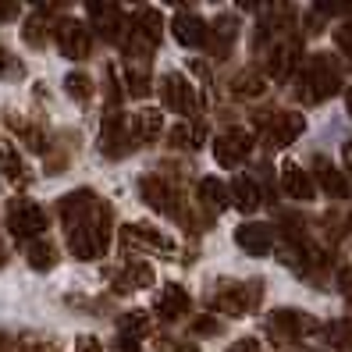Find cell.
<instances>
[{"instance_id": "6da1fadb", "label": "cell", "mask_w": 352, "mask_h": 352, "mask_svg": "<svg viewBox=\"0 0 352 352\" xmlns=\"http://www.w3.org/2000/svg\"><path fill=\"white\" fill-rule=\"evenodd\" d=\"M57 217L68 232V250L78 260H100L111 250V206L89 189H75L57 199Z\"/></svg>"}, {"instance_id": "7a4b0ae2", "label": "cell", "mask_w": 352, "mask_h": 352, "mask_svg": "<svg viewBox=\"0 0 352 352\" xmlns=\"http://www.w3.org/2000/svg\"><path fill=\"white\" fill-rule=\"evenodd\" d=\"M260 299H263V281H221L217 292L210 296V306L224 317H242L256 309Z\"/></svg>"}, {"instance_id": "3957f363", "label": "cell", "mask_w": 352, "mask_h": 352, "mask_svg": "<svg viewBox=\"0 0 352 352\" xmlns=\"http://www.w3.org/2000/svg\"><path fill=\"white\" fill-rule=\"evenodd\" d=\"M302 100L306 103H320L327 96H335L338 86H342V75H338V65L331 60L327 54H317V57H309V65L302 72Z\"/></svg>"}, {"instance_id": "277c9868", "label": "cell", "mask_w": 352, "mask_h": 352, "mask_svg": "<svg viewBox=\"0 0 352 352\" xmlns=\"http://www.w3.org/2000/svg\"><path fill=\"white\" fill-rule=\"evenodd\" d=\"M8 232L18 242H32V239H43L47 232V214L43 206L32 203V199H14L8 206Z\"/></svg>"}, {"instance_id": "5b68a950", "label": "cell", "mask_w": 352, "mask_h": 352, "mask_svg": "<svg viewBox=\"0 0 352 352\" xmlns=\"http://www.w3.org/2000/svg\"><path fill=\"white\" fill-rule=\"evenodd\" d=\"M263 331L278 349H288V345H296L306 331H314V320L306 314H299V309H274V314L267 317Z\"/></svg>"}, {"instance_id": "8992f818", "label": "cell", "mask_w": 352, "mask_h": 352, "mask_svg": "<svg viewBox=\"0 0 352 352\" xmlns=\"http://www.w3.org/2000/svg\"><path fill=\"white\" fill-rule=\"evenodd\" d=\"M135 146L132 142V132H129V121L118 107H107L103 114V132H100V150L103 157H125L129 150Z\"/></svg>"}, {"instance_id": "52a82bcc", "label": "cell", "mask_w": 352, "mask_h": 352, "mask_svg": "<svg viewBox=\"0 0 352 352\" xmlns=\"http://www.w3.org/2000/svg\"><path fill=\"white\" fill-rule=\"evenodd\" d=\"M139 192H142V199L150 203V210H157L164 217H182V196L160 175H142L139 178Z\"/></svg>"}, {"instance_id": "ba28073f", "label": "cell", "mask_w": 352, "mask_h": 352, "mask_svg": "<svg viewBox=\"0 0 352 352\" xmlns=\"http://www.w3.org/2000/svg\"><path fill=\"white\" fill-rule=\"evenodd\" d=\"M54 39H57V50L65 54L68 60H82L89 57V47H93V36L89 29L75 22V18H60V22L54 25Z\"/></svg>"}, {"instance_id": "9c48e42d", "label": "cell", "mask_w": 352, "mask_h": 352, "mask_svg": "<svg viewBox=\"0 0 352 352\" xmlns=\"http://www.w3.org/2000/svg\"><path fill=\"white\" fill-rule=\"evenodd\" d=\"M256 125L263 129V135L271 139L274 146H288L292 139H299V135H302L306 121H302L296 111H274V114H263V118H256Z\"/></svg>"}, {"instance_id": "30bf717a", "label": "cell", "mask_w": 352, "mask_h": 352, "mask_svg": "<svg viewBox=\"0 0 352 352\" xmlns=\"http://www.w3.org/2000/svg\"><path fill=\"white\" fill-rule=\"evenodd\" d=\"M160 103L175 114H192L196 111V89L189 86V78L171 72L160 78Z\"/></svg>"}, {"instance_id": "8fae6325", "label": "cell", "mask_w": 352, "mask_h": 352, "mask_svg": "<svg viewBox=\"0 0 352 352\" xmlns=\"http://www.w3.org/2000/svg\"><path fill=\"white\" fill-rule=\"evenodd\" d=\"M160 29H164L160 11H139L132 18V54H135L132 60H142V54L160 43Z\"/></svg>"}, {"instance_id": "7c38bea8", "label": "cell", "mask_w": 352, "mask_h": 352, "mask_svg": "<svg viewBox=\"0 0 352 352\" xmlns=\"http://www.w3.org/2000/svg\"><path fill=\"white\" fill-rule=\"evenodd\" d=\"M253 150V139L245 135L242 129H232V132H221L214 139V160L221 164V168H239V164L250 157Z\"/></svg>"}, {"instance_id": "4fadbf2b", "label": "cell", "mask_w": 352, "mask_h": 352, "mask_svg": "<svg viewBox=\"0 0 352 352\" xmlns=\"http://www.w3.org/2000/svg\"><path fill=\"white\" fill-rule=\"evenodd\" d=\"M86 11H89V22L103 39H118L121 29H125V18H121L118 0H86Z\"/></svg>"}, {"instance_id": "5bb4252c", "label": "cell", "mask_w": 352, "mask_h": 352, "mask_svg": "<svg viewBox=\"0 0 352 352\" xmlns=\"http://www.w3.org/2000/svg\"><path fill=\"white\" fill-rule=\"evenodd\" d=\"M121 245H135V250H150V253H175V242L146 224H125L121 228Z\"/></svg>"}, {"instance_id": "9a60e30c", "label": "cell", "mask_w": 352, "mask_h": 352, "mask_svg": "<svg viewBox=\"0 0 352 352\" xmlns=\"http://www.w3.org/2000/svg\"><path fill=\"white\" fill-rule=\"evenodd\" d=\"M146 331H150V320L142 309H132V314L118 317V352H142Z\"/></svg>"}, {"instance_id": "2e32d148", "label": "cell", "mask_w": 352, "mask_h": 352, "mask_svg": "<svg viewBox=\"0 0 352 352\" xmlns=\"http://www.w3.org/2000/svg\"><path fill=\"white\" fill-rule=\"evenodd\" d=\"M235 242H239L242 253L263 256V253L274 250V232H271L267 224H239V228H235Z\"/></svg>"}, {"instance_id": "e0dca14e", "label": "cell", "mask_w": 352, "mask_h": 352, "mask_svg": "<svg viewBox=\"0 0 352 352\" xmlns=\"http://www.w3.org/2000/svg\"><path fill=\"white\" fill-rule=\"evenodd\" d=\"M129 132H132L135 146H142V142H157V139L164 135V118H160V111L146 107V111H139L135 118H129Z\"/></svg>"}, {"instance_id": "ac0fdd59", "label": "cell", "mask_w": 352, "mask_h": 352, "mask_svg": "<svg viewBox=\"0 0 352 352\" xmlns=\"http://www.w3.org/2000/svg\"><path fill=\"white\" fill-rule=\"evenodd\" d=\"M281 185H285V192L292 196V199H314V192H317V185H314V178H309L299 164H292V160H285L281 164Z\"/></svg>"}, {"instance_id": "d6986e66", "label": "cell", "mask_w": 352, "mask_h": 352, "mask_svg": "<svg viewBox=\"0 0 352 352\" xmlns=\"http://www.w3.org/2000/svg\"><path fill=\"white\" fill-rule=\"evenodd\" d=\"M228 203L239 206L242 214H253L256 206H260V189H256V182L250 175H235L232 185H228Z\"/></svg>"}, {"instance_id": "ffe728a7", "label": "cell", "mask_w": 352, "mask_h": 352, "mask_svg": "<svg viewBox=\"0 0 352 352\" xmlns=\"http://www.w3.org/2000/svg\"><path fill=\"white\" fill-rule=\"evenodd\" d=\"M189 306H192V299H189V292H185L182 285H164V292H160V299H157V314H160L164 320L185 317V314H189Z\"/></svg>"}, {"instance_id": "44dd1931", "label": "cell", "mask_w": 352, "mask_h": 352, "mask_svg": "<svg viewBox=\"0 0 352 352\" xmlns=\"http://www.w3.org/2000/svg\"><path fill=\"white\" fill-rule=\"evenodd\" d=\"M153 285V267L146 260H132L125 263V271L114 278V288L118 292H139V288H150Z\"/></svg>"}, {"instance_id": "7402d4cb", "label": "cell", "mask_w": 352, "mask_h": 352, "mask_svg": "<svg viewBox=\"0 0 352 352\" xmlns=\"http://www.w3.org/2000/svg\"><path fill=\"white\" fill-rule=\"evenodd\" d=\"M314 175H317V182H320V189L331 196V199H349V178L338 171V168H331V164L324 160V157H317V164H314Z\"/></svg>"}, {"instance_id": "603a6c76", "label": "cell", "mask_w": 352, "mask_h": 352, "mask_svg": "<svg viewBox=\"0 0 352 352\" xmlns=\"http://www.w3.org/2000/svg\"><path fill=\"white\" fill-rule=\"evenodd\" d=\"M171 32L182 47H203L206 43V22L196 14H175L171 22Z\"/></svg>"}, {"instance_id": "cb8c5ba5", "label": "cell", "mask_w": 352, "mask_h": 352, "mask_svg": "<svg viewBox=\"0 0 352 352\" xmlns=\"http://www.w3.org/2000/svg\"><path fill=\"white\" fill-rule=\"evenodd\" d=\"M0 175H4L14 189H22V185H29V175H25V164L22 157H18V150L11 146L8 139H0Z\"/></svg>"}, {"instance_id": "d4e9b609", "label": "cell", "mask_w": 352, "mask_h": 352, "mask_svg": "<svg viewBox=\"0 0 352 352\" xmlns=\"http://www.w3.org/2000/svg\"><path fill=\"white\" fill-rule=\"evenodd\" d=\"M235 32H239V25H235V18H217L214 25H206V43H210V50L217 54V57H224L228 54V47L235 43Z\"/></svg>"}, {"instance_id": "484cf974", "label": "cell", "mask_w": 352, "mask_h": 352, "mask_svg": "<svg viewBox=\"0 0 352 352\" xmlns=\"http://www.w3.org/2000/svg\"><path fill=\"white\" fill-rule=\"evenodd\" d=\"M199 206H206L210 214H221L228 206V185L217 178H203L199 182Z\"/></svg>"}, {"instance_id": "4316f807", "label": "cell", "mask_w": 352, "mask_h": 352, "mask_svg": "<svg viewBox=\"0 0 352 352\" xmlns=\"http://www.w3.org/2000/svg\"><path fill=\"white\" fill-rule=\"evenodd\" d=\"M8 125L25 139V146H29V150H36V153H47V150H50V139H47V132L39 129V125H29V121H22L18 114L8 118Z\"/></svg>"}, {"instance_id": "83f0119b", "label": "cell", "mask_w": 352, "mask_h": 352, "mask_svg": "<svg viewBox=\"0 0 352 352\" xmlns=\"http://www.w3.org/2000/svg\"><path fill=\"white\" fill-rule=\"evenodd\" d=\"M25 260H29L32 271H50V267L57 263L54 242H47V239H32V242L25 245Z\"/></svg>"}, {"instance_id": "f1b7e54d", "label": "cell", "mask_w": 352, "mask_h": 352, "mask_svg": "<svg viewBox=\"0 0 352 352\" xmlns=\"http://www.w3.org/2000/svg\"><path fill=\"white\" fill-rule=\"evenodd\" d=\"M203 135H206V129L203 125H175L171 132H168V142H171V146L175 150H196L199 146V142H203Z\"/></svg>"}, {"instance_id": "f546056e", "label": "cell", "mask_w": 352, "mask_h": 352, "mask_svg": "<svg viewBox=\"0 0 352 352\" xmlns=\"http://www.w3.org/2000/svg\"><path fill=\"white\" fill-rule=\"evenodd\" d=\"M267 68H271L274 78H288V75H292V68H296V47L292 43H281L278 50H271Z\"/></svg>"}, {"instance_id": "4dcf8cb0", "label": "cell", "mask_w": 352, "mask_h": 352, "mask_svg": "<svg viewBox=\"0 0 352 352\" xmlns=\"http://www.w3.org/2000/svg\"><path fill=\"white\" fill-rule=\"evenodd\" d=\"M125 82H129V93L132 96H146L150 93V72L142 60H132V65L125 68Z\"/></svg>"}, {"instance_id": "1f68e13d", "label": "cell", "mask_w": 352, "mask_h": 352, "mask_svg": "<svg viewBox=\"0 0 352 352\" xmlns=\"http://www.w3.org/2000/svg\"><path fill=\"white\" fill-rule=\"evenodd\" d=\"M324 335H327V342L335 345L338 352H352V320H335V324H327Z\"/></svg>"}, {"instance_id": "d6a6232c", "label": "cell", "mask_w": 352, "mask_h": 352, "mask_svg": "<svg viewBox=\"0 0 352 352\" xmlns=\"http://www.w3.org/2000/svg\"><path fill=\"white\" fill-rule=\"evenodd\" d=\"M65 93H68L72 100H78V103H86V100L93 96V82L82 75V72H72V75L65 78Z\"/></svg>"}, {"instance_id": "836d02e7", "label": "cell", "mask_w": 352, "mask_h": 352, "mask_svg": "<svg viewBox=\"0 0 352 352\" xmlns=\"http://www.w3.org/2000/svg\"><path fill=\"white\" fill-rule=\"evenodd\" d=\"M232 89H235L239 96H260V93H263V78H260L256 72H242V75L232 82Z\"/></svg>"}, {"instance_id": "e575fe53", "label": "cell", "mask_w": 352, "mask_h": 352, "mask_svg": "<svg viewBox=\"0 0 352 352\" xmlns=\"http://www.w3.org/2000/svg\"><path fill=\"white\" fill-rule=\"evenodd\" d=\"M22 39L29 47H43V18H29L22 29Z\"/></svg>"}, {"instance_id": "d590c367", "label": "cell", "mask_w": 352, "mask_h": 352, "mask_svg": "<svg viewBox=\"0 0 352 352\" xmlns=\"http://www.w3.org/2000/svg\"><path fill=\"white\" fill-rule=\"evenodd\" d=\"M335 43H338V50H342V54H349V57H352V22H345V25H338V29H335Z\"/></svg>"}, {"instance_id": "8d00e7d4", "label": "cell", "mask_w": 352, "mask_h": 352, "mask_svg": "<svg viewBox=\"0 0 352 352\" xmlns=\"http://www.w3.org/2000/svg\"><path fill=\"white\" fill-rule=\"evenodd\" d=\"M75 352H103V345H100V338H93V335H78V338H75Z\"/></svg>"}, {"instance_id": "74e56055", "label": "cell", "mask_w": 352, "mask_h": 352, "mask_svg": "<svg viewBox=\"0 0 352 352\" xmlns=\"http://www.w3.org/2000/svg\"><path fill=\"white\" fill-rule=\"evenodd\" d=\"M192 331H196V335H217L221 324H217V320H210V317H203V320H196V324H192Z\"/></svg>"}, {"instance_id": "f35d334b", "label": "cell", "mask_w": 352, "mask_h": 352, "mask_svg": "<svg viewBox=\"0 0 352 352\" xmlns=\"http://www.w3.org/2000/svg\"><path fill=\"white\" fill-rule=\"evenodd\" d=\"M228 352H260V342H256V338H242V342H235Z\"/></svg>"}, {"instance_id": "ab89813d", "label": "cell", "mask_w": 352, "mask_h": 352, "mask_svg": "<svg viewBox=\"0 0 352 352\" xmlns=\"http://www.w3.org/2000/svg\"><path fill=\"white\" fill-rule=\"evenodd\" d=\"M0 72H11V75H18V72H22V68L14 65V57H11L8 50H0Z\"/></svg>"}, {"instance_id": "60d3db41", "label": "cell", "mask_w": 352, "mask_h": 352, "mask_svg": "<svg viewBox=\"0 0 352 352\" xmlns=\"http://www.w3.org/2000/svg\"><path fill=\"white\" fill-rule=\"evenodd\" d=\"M338 281H342V292H345V296L352 299V267H345V271H342V278H338Z\"/></svg>"}, {"instance_id": "b9f144b4", "label": "cell", "mask_w": 352, "mask_h": 352, "mask_svg": "<svg viewBox=\"0 0 352 352\" xmlns=\"http://www.w3.org/2000/svg\"><path fill=\"white\" fill-rule=\"evenodd\" d=\"M342 160H345V171L352 175V142H345V146H342Z\"/></svg>"}, {"instance_id": "7bdbcfd3", "label": "cell", "mask_w": 352, "mask_h": 352, "mask_svg": "<svg viewBox=\"0 0 352 352\" xmlns=\"http://www.w3.org/2000/svg\"><path fill=\"white\" fill-rule=\"evenodd\" d=\"M168 352H199L196 345H168Z\"/></svg>"}, {"instance_id": "ee69618b", "label": "cell", "mask_w": 352, "mask_h": 352, "mask_svg": "<svg viewBox=\"0 0 352 352\" xmlns=\"http://www.w3.org/2000/svg\"><path fill=\"white\" fill-rule=\"evenodd\" d=\"M239 4H242L245 11H253V8H260V4H263V0H239Z\"/></svg>"}, {"instance_id": "f6af8a7d", "label": "cell", "mask_w": 352, "mask_h": 352, "mask_svg": "<svg viewBox=\"0 0 352 352\" xmlns=\"http://www.w3.org/2000/svg\"><path fill=\"white\" fill-rule=\"evenodd\" d=\"M345 111H349V114H352V86H349V89H345Z\"/></svg>"}, {"instance_id": "bcb514c9", "label": "cell", "mask_w": 352, "mask_h": 352, "mask_svg": "<svg viewBox=\"0 0 352 352\" xmlns=\"http://www.w3.org/2000/svg\"><path fill=\"white\" fill-rule=\"evenodd\" d=\"M164 4H182L185 8V4H192V0H164Z\"/></svg>"}]
</instances>
